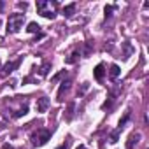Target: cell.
I'll return each instance as SVG.
<instances>
[{
  "mask_svg": "<svg viewBox=\"0 0 149 149\" xmlns=\"http://www.w3.org/2000/svg\"><path fill=\"white\" fill-rule=\"evenodd\" d=\"M93 76H95V79H97L98 83H102V81H104V76H105V67H104V63H98V65L95 67Z\"/></svg>",
  "mask_w": 149,
  "mask_h": 149,
  "instance_id": "9",
  "label": "cell"
},
{
  "mask_svg": "<svg viewBox=\"0 0 149 149\" xmlns=\"http://www.w3.org/2000/svg\"><path fill=\"white\" fill-rule=\"evenodd\" d=\"M30 33H37V32H40V25L39 23H35V21H32V23H28V28H26Z\"/></svg>",
  "mask_w": 149,
  "mask_h": 149,
  "instance_id": "18",
  "label": "cell"
},
{
  "mask_svg": "<svg viewBox=\"0 0 149 149\" xmlns=\"http://www.w3.org/2000/svg\"><path fill=\"white\" fill-rule=\"evenodd\" d=\"M116 95H118V91H112V93L109 95V98L102 104V109H104V111H105V109H107V111L112 109V105H114V102H116Z\"/></svg>",
  "mask_w": 149,
  "mask_h": 149,
  "instance_id": "10",
  "label": "cell"
},
{
  "mask_svg": "<svg viewBox=\"0 0 149 149\" xmlns=\"http://www.w3.org/2000/svg\"><path fill=\"white\" fill-rule=\"evenodd\" d=\"M21 61H23V56H19V58H16V60H13V61H7V63L2 67V70H0V76L7 77L9 74H13L14 70H18V68H19Z\"/></svg>",
  "mask_w": 149,
  "mask_h": 149,
  "instance_id": "4",
  "label": "cell"
},
{
  "mask_svg": "<svg viewBox=\"0 0 149 149\" xmlns=\"http://www.w3.org/2000/svg\"><path fill=\"white\" fill-rule=\"evenodd\" d=\"M51 137H53V130L39 128L37 132H33V133L30 135V140H32V144H33V146L42 147V146H46V144L51 140Z\"/></svg>",
  "mask_w": 149,
  "mask_h": 149,
  "instance_id": "2",
  "label": "cell"
},
{
  "mask_svg": "<svg viewBox=\"0 0 149 149\" xmlns=\"http://www.w3.org/2000/svg\"><path fill=\"white\" fill-rule=\"evenodd\" d=\"M7 84H9V86H11V88H16V86H18V84H16V81H14V79H11V81H9V83H7Z\"/></svg>",
  "mask_w": 149,
  "mask_h": 149,
  "instance_id": "24",
  "label": "cell"
},
{
  "mask_svg": "<svg viewBox=\"0 0 149 149\" xmlns=\"http://www.w3.org/2000/svg\"><path fill=\"white\" fill-rule=\"evenodd\" d=\"M23 23H25V14L21 13H14L9 16L7 19V33H18L21 28H23Z\"/></svg>",
  "mask_w": 149,
  "mask_h": 149,
  "instance_id": "3",
  "label": "cell"
},
{
  "mask_svg": "<svg viewBox=\"0 0 149 149\" xmlns=\"http://www.w3.org/2000/svg\"><path fill=\"white\" fill-rule=\"evenodd\" d=\"M116 9V6H105V19H109L112 16V11Z\"/></svg>",
  "mask_w": 149,
  "mask_h": 149,
  "instance_id": "20",
  "label": "cell"
},
{
  "mask_svg": "<svg viewBox=\"0 0 149 149\" xmlns=\"http://www.w3.org/2000/svg\"><path fill=\"white\" fill-rule=\"evenodd\" d=\"M18 7H19V9H23V11H25V9H26V7H28V4H21V2H19V4H18Z\"/></svg>",
  "mask_w": 149,
  "mask_h": 149,
  "instance_id": "25",
  "label": "cell"
},
{
  "mask_svg": "<svg viewBox=\"0 0 149 149\" xmlns=\"http://www.w3.org/2000/svg\"><path fill=\"white\" fill-rule=\"evenodd\" d=\"M79 56H81V51H74V53H70L67 58H65V63H68V65H72V63H76L77 60H79Z\"/></svg>",
  "mask_w": 149,
  "mask_h": 149,
  "instance_id": "12",
  "label": "cell"
},
{
  "mask_svg": "<svg viewBox=\"0 0 149 149\" xmlns=\"http://www.w3.org/2000/svg\"><path fill=\"white\" fill-rule=\"evenodd\" d=\"M63 76H67V70H61V72H60V74H56V76H54V77H53V79H51V81H53V83H54V81H58V79H61V77H63Z\"/></svg>",
  "mask_w": 149,
  "mask_h": 149,
  "instance_id": "23",
  "label": "cell"
},
{
  "mask_svg": "<svg viewBox=\"0 0 149 149\" xmlns=\"http://www.w3.org/2000/svg\"><path fill=\"white\" fill-rule=\"evenodd\" d=\"M70 84H72V81H70V79H65V81L61 83V86H60V90H58V98H56L58 102H63V100H65L63 97L68 93V90H70Z\"/></svg>",
  "mask_w": 149,
  "mask_h": 149,
  "instance_id": "5",
  "label": "cell"
},
{
  "mask_svg": "<svg viewBox=\"0 0 149 149\" xmlns=\"http://www.w3.org/2000/svg\"><path fill=\"white\" fill-rule=\"evenodd\" d=\"M130 116H132V111L128 109V111L125 112V116H123V118L119 119V123H118V128H119V130H123V128H125V125L128 123V119H130Z\"/></svg>",
  "mask_w": 149,
  "mask_h": 149,
  "instance_id": "14",
  "label": "cell"
},
{
  "mask_svg": "<svg viewBox=\"0 0 149 149\" xmlns=\"http://www.w3.org/2000/svg\"><path fill=\"white\" fill-rule=\"evenodd\" d=\"M70 142H72V139H70V137H67V140H65L60 147H56V149H68V147H70Z\"/></svg>",
  "mask_w": 149,
  "mask_h": 149,
  "instance_id": "22",
  "label": "cell"
},
{
  "mask_svg": "<svg viewBox=\"0 0 149 149\" xmlns=\"http://www.w3.org/2000/svg\"><path fill=\"white\" fill-rule=\"evenodd\" d=\"M123 130H119V128H116V130H112L111 133H109V142L111 144H116L118 140H119V133H121Z\"/></svg>",
  "mask_w": 149,
  "mask_h": 149,
  "instance_id": "15",
  "label": "cell"
},
{
  "mask_svg": "<svg viewBox=\"0 0 149 149\" xmlns=\"http://www.w3.org/2000/svg\"><path fill=\"white\" fill-rule=\"evenodd\" d=\"M74 109H76V104L70 102V104H68V109H67V121H70V119L74 118Z\"/></svg>",
  "mask_w": 149,
  "mask_h": 149,
  "instance_id": "19",
  "label": "cell"
},
{
  "mask_svg": "<svg viewBox=\"0 0 149 149\" xmlns=\"http://www.w3.org/2000/svg\"><path fill=\"white\" fill-rule=\"evenodd\" d=\"M77 149H86V147H83V146H79V147H77Z\"/></svg>",
  "mask_w": 149,
  "mask_h": 149,
  "instance_id": "27",
  "label": "cell"
},
{
  "mask_svg": "<svg viewBox=\"0 0 149 149\" xmlns=\"http://www.w3.org/2000/svg\"><path fill=\"white\" fill-rule=\"evenodd\" d=\"M2 149H14V147H13L11 144H4V146H2Z\"/></svg>",
  "mask_w": 149,
  "mask_h": 149,
  "instance_id": "26",
  "label": "cell"
},
{
  "mask_svg": "<svg viewBox=\"0 0 149 149\" xmlns=\"http://www.w3.org/2000/svg\"><path fill=\"white\" fill-rule=\"evenodd\" d=\"M49 70H51V63L49 61H46V63H42V67L39 68V76H42V77H46L47 74H49Z\"/></svg>",
  "mask_w": 149,
  "mask_h": 149,
  "instance_id": "16",
  "label": "cell"
},
{
  "mask_svg": "<svg viewBox=\"0 0 149 149\" xmlns=\"http://www.w3.org/2000/svg\"><path fill=\"white\" fill-rule=\"evenodd\" d=\"M56 7H58V2H49V0H39L37 2V13L47 19H54Z\"/></svg>",
  "mask_w": 149,
  "mask_h": 149,
  "instance_id": "1",
  "label": "cell"
},
{
  "mask_svg": "<svg viewBox=\"0 0 149 149\" xmlns=\"http://www.w3.org/2000/svg\"><path fill=\"white\" fill-rule=\"evenodd\" d=\"M88 88H90V83H83V86H81V90H79V97H83V95L88 91Z\"/></svg>",
  "mask_w": 149,
  "mask_h": 149,
  "instance_id": "21",
  "label": "cell"
},
{
  "mask_svg": "<svg viewBox=\"0 0 149 149\" xmlns=\"http://www.w3.org/2000/svg\"><path fill=\"white\" fill-rule=\"evenodd\" d=\"M26 112H28V102H26V98H25V100L21 102V105H19L16 111H13L11 116H13V118H21V116H25Z\"/></svg>",
  "mask_w": 149,
  "mask_h": 149,
  "instance_id": "8",
  "label": "cell"
},
{
  "mask_svg": "<svg viewBox=\"0 0 149 149\" xmlns=\"http://www.w3.org/2000/svg\"><path fill=\"white\" fill-rule=\"evenodd\" d=\"M123 47H125V53H123V58H125V60H128V58L132 56V53H133L135 49H133V46H132L130 42H123Z\"/></svg>",
  "mask_w": 149,
  "mask_h": 149,
  "instance_id": "13",
  "label": "cell"
},
{
  "mask_svg": "<svg viewBox=\"0 0 149 149\" xmlns=\"http://www.w3.org/2000/svg\"><path fill=\"white\" fill-rule=\"evenodd\" d=\"M49 105H51V102H49V98L47 97H40V98H37V112H46L47 109H49Z\"/></svg>",
  "mask_w": 149,
  "mask_h": 149,
  "instance_id": "6",
  "label": "cell"
},
{
  "mask_svg": "<svg viewBox=\"0 0 149 149\" xmlns=\"http://www.w3.org/2000/svg\"><path fill=\"white\" fill-rule=\"evenodd\" d=\"M119 72H121V70H119V67H118L116 63L111 65V68H109V76H111V79H116V77L119 76Z\"/></svg>",
  "mask_w": 149,
  "mask_h": 149,
  "instance_id": "17",
  "label": "cell"
},
{
  "mask_svg": "<svg viewBox=\"0 0 149 149\" xmlns=\"http://www.w3.org/2000/svg\"><path fill=\"white\" fill-rule=\"evenodd\" d=\"M76 9H77V4H68L63 7V16L65 18H72L74 14H76Z\"/></svg>",
  "mask_w": 149,
  "mask_h": 149,
  "instance_id": "11",
  "label": "cell"
},
{
  "mask_svg": "<svg viewBox=\"0 0 149 149\" xmlns=\"http://www.w3.org/2000/svg\"><path fill=\"white\" fill-rule=\"evenodd\" d=\"M140 142V133L139 132H133V133H130V137H128V140H126V149H135V146Z\"/></svg>",
  "mask_w": 149,
  "mask_h": 149,
  "instance_id": "7",
  "label": "cell"
}]
</instances>
